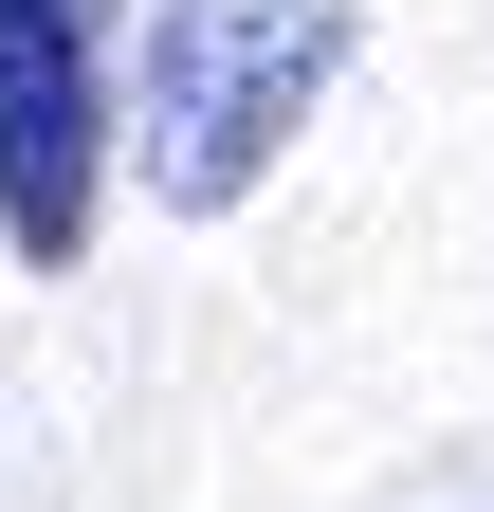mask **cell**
Segmentation results:
<instances>
[{
  "label": "cell",
  "instance_id": "6da1fadb",
  "mask_svg": "<svg viewBox=\"0 0 494 512\" xmlns=\"http://www.w3.org/2000/svg\"><path fill=\"white\" fill-rule=\"evenodd\" d=\"M366 55V0H165L129 55V165L165 220H238Z\"/></svg>",
  "mask_w": 494,
  "mask_h": 512
},
{
  "label": "cell",
  "instance_id": "7a4b0ae2",
  "mask_svg": "<svg viewBox=\"0 0 494 512\" xmlns=\"http://www.w3.org/2000/svg\"><path fill=\"white\" fill-rule=\"evenodd\" d=\"M129 165V0H0V238L74 275Z\"/></svg>",
  "mask_w": 494,
  "mask_h": 512
}]
</instances>
